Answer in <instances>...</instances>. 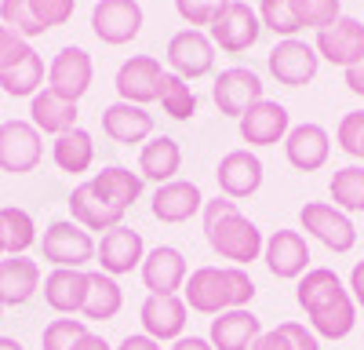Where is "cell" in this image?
Listing matches in <instances>:
<instances>
[{
	"label": "cell",
	"mask_w": 364,
	"mask_h": 350,
	"mask_svg": "<svg viewBox=\"0 0 364 350\" xmlns=\"http://www.w3.org/2000/svg\"><path fill=\"white\" fill-rule=\"evenodd\" d=\"M139 270H142V285L149 288V296H178V288L190 277L186 255L175 245H157L154 252H146Z\"/></svg>",
	"instance_id": "cell-15"
},
{
	"label": "cell",
	"mask_w": 364,
	"mask_h": 350,
	"mask_svg": "<svg viewBox=\"0 0 364 350\" xmlns=\"http://www.w3.org/2000/svg\"><path fill=\"white\" fill-rule=\"evenodd\" d=\"M73 350H113V346H109L102 336L87 332V336H80V339H77V346H73Z\"/></svg>",
	"instance_id": "cell-50"
},
{
	"label": "cell",
	"mask_w": 364,
	"mask_h": 350,
	"mask_svg": "<svg viewBox=\"0 0 364 350\" xmlns=\"http://www.w3.org/2000/svg\"><path fill=\"white\" fill-rule=\"evenodd\" d=\"M154 216L161 219V223H186V219H193L200 208H204V193H200V186L197 183H186V179H171V183H164V186H157V193H154Z\"/></svg>",
	"instance_id": "cell-25"
},
{
	"label": "cell",
	"mask_w": 364,
	"mask_h": 350,
	"mask_svg": "<svg viewBox=\"0 0 364 350\" xmlns=\"http://www.w3.org/2000/svg\"><path fill=\"white\" fill-rule=\"evenodd\" d=\"M120 307H124V288L117 285V277H109L102 270L87 274V292H84L80 314L87 321H113L120 314Z\"/></svg>",
	"instance_id": "cell-29"
},
{
	"label": "cell",
	"mask_w": 364,
	"mask_h": 350,
	"mask_svg": "<svg viewBox=\"0 0 364 350\" xmlns=\"http://www.w3.org/2000/svg\"><path fill=\"white\" fill-rule=\"evenodd\" d=\"M26 51H29V44H26L18 33H11L8 26H0V73L11 70L15 63H22Z\"/></svg>",
	"instance_id": "cell-45"
},
{
	"label": "cell",
	"mask_w": 364,
	"mask_h": 350,
	"mask_svg": "<svg viewBox=\"0 0 364 350\" xmlns=\"http://www.w3.org/2000/svg\"><path fill=\"white\" fill-rule=\"evenodd\" d=\"M331 201L339 212H364V164H346L331 175Z\"/></svg>",
	"instance_id": "cell-35"
},
{
	"label": "cell",
	"mask_w": 364,
	"mask_h": 350,
	"mask_svg": "<svg viewBox=\"0 0 364 350\" xmlns=\"http://www.w3.org/2000/svg\"><path fill=\"white\" fill-rule=\"evenodd\" d=\"M41 288V267L26 255H8L0 259V303L4 307H22L37 296Z\"/></svg>",
	"instance_id": "cell-26"
},
{
	"label": "cell",
	"mask_w": 364,
	"mask_h": 350,
	"mask_svg": "<svg viewBox=\"0 0 364 350\" xmlns=\"http://www.w3.org/2000/svg\"><path fill=\"white\" fill-rule=\"evenodd\" d=\"M259 336H262V321L248 307H240V310H226L219 317H211L208 343L215 350H252Z\"/></svg>",
	"instance_id": "cell-23"
},
{
	"label": "cell",
	"mask_w": 364,
	"mask_h": 350,
	"mask_svg": "<svg viewBox=\"0 0 364 350\" xmlns=\"http://www.w3.org/2000/svg\"><path fill=\"white\" fill-rule=\"evenodd\" d=\"M291 11L302 29H324L336 18H343V0H291Z\"/></svg>",
	"instance_id": "cell-39"
},
{
	"label": "cell",
	"mask_w": 364,
	"mask_h": 350,
	"mask_svg": "<svg viewBox=\"0 0 364 350\" xmlns=\"http://www.w3.org/2000/svg\"><path fill=\"white\" fill-rule=\"evenodd\" d=\"M0 314H4V303H0Z\"/></svg>",
	"instance_id": "cell-53"
},
{
	"label": "cell",
	"mask_w": 364,
	"mask_h": 350,
	"mask_svg": "<svg viewBox=\"0 0 364 350\" xmlns=\"http://www.w3.org/2000/svg\"><path fill=\"white\" fill-rule=\"evenodd\" d=\"M255 281L245 267H197L186 285H182V299L190 310L219 317L226 310H240L255 299Z\"/></svg>",
	"instance_id": "cell-3"
},
{
	"label": "cell",
	"mask_w": 364,
	"mask_h": 350,
	"mask_svg": "<svg viewBox=\"0 0 364 350\" xmlns=\"http://www.w3.org/2000/svg\"><path fill=\"white\" fill-rule=\"evenodd\" d=\"M84 292H87V274L70 270V267H55L44 277V299L55 314H80L84 307Z\"/></svg>",
	"instance_id": "cell-28"
},
{
	"label": "cell",
	"mask_w": 364,
	"mask_h": 350,
	"mask_svg": "<svg viewBox=\"0 0 364 350\" xmlns=\"http://www.w3.org/2000/svg\"><path fill=\"white\" fill-rule=\"evenodd\" d=\"M0 88H4L8 95L22 99V95H37L41 88H44V58L29 48L22 63H15L11 70L0 73Z\"/></svg>",
	"instance_id": "cell-33"
},
{
	"label": "cell",
	"mask_w": 364,
	"mask_h": 350,
	"mask_svg": "<svg viewBox=\"0 0 364 350\" xmlns=\"http://www.w3.org/2000/svg\"><path fill=\"white\" fill-rule=\"evenodd\" d=\"M51 161L58 164V171H70V175H80L91 168L95 161V142L84 128H70L63 135H55L51 142Z\"/></svg>",
	"instance_id": "cell-32"
},
{
	"label": "cell",
	"mask_w": 364,
	"mask_h": 350,
	"mask_svg": "<svg viewBox=\"0 0 364 350\" xmlns=\"http://www.w3.org/2000/svg\"><path fill=\"white\" fill-rule=\"evenodd\" d=\"M139 321H142V332L157 343L182 339L190 321V307L182 296H146V303L139 307Z\"/></svg>",
	"instance_id": "cell-18"
},
{
	"label": "cell",
	"mask_w": 364,
	"mask_h": 350,
	"mask_svg": "<svg viewBox=\"0 0 364 350\" xmlns=\"http://www.w3.org/2000/svg\"><path fill=\"white\" fill-rule=\"evenodd\" d=\"M95 259H99L102 274H109V277L132 274V270L142 267V259H146V241H142L139 230L117 226V230L102 233V241H99V248H95Z\"/></svg>",
	"instance_id": "cell-16"
},
{
	"label": "cell",
	"mask_w": 364,
	"mask_h": 350,
	"mask_svg": "<svg viewBox=\"0 0 364 350\" xmlns=\"http://www.w3.org/2000/svg\"><path fill=\"white\" fill-rule=\"evenodd\" d=\"M295 299L321 339H346L357 325V303L331 267H310L295 285Z\"/></svg>",
	"instance_id": "cell-1"
},
{
	"label": "cell",
	"mask_w": 364,
	"mask_h": 350,
	"mask_svg": "<svg viewBox=\"0 0 364 350\" xmlns=\"http://www.w3.org/2000/svg\"><path fill=\"white\" fill-rule=\"evenodd\" d=\"M299 223H302V230H306L310 238H317L324 248L339 252V255L357 245V226H353V219H350L346 212H339L336 204H328V201L302 204Z\"/></svg>",
	"instance_id": "cell-4"
},
{
	"label": "cell",
	"mask_w": 364,
	"mask_h": 350,
	"mask_svg": "<svg viewBox=\"0 0 364 350\" xmlns=\"http://www.w3.org/2000/svg\"><path fill=\"white\" fill-rule=\"evenodd\" d=\"M178 168H182V150L171 135H154L142 146V154H139V175L142 179L164 186L178 175Z\"/></svg>",
	"instance_id": "cell-27"
},
{
	"label": "cell",
	"mask_w": 364,
	"mask_h": 350,
	"mask_svg": "<svg viewBox=\"0 0 364 350\" xmlns=\"http://www.w3.org/2000/svg\"><path fill=\"white\" fill-rule=\"evenodd\" d=\"M44 157V142L33 121H4L0 124V171L26 175Z\"/></svg>",
	"instance_id": "cell-8"
},
{
	"label": "cell",
	"mask_w": 364,
	"mask_h": 350,
	"mask_svg": "<svg viewBox=\"0 0 364 350\" xmlns=\"http://www.w3.org/2000/svg\"><path fill=\"white\" fill-rule=\"evenodd\" d=\"M226 4H230V0H175V11H178V18L186 22L190 29H197V26H211V22H215Z\"/></svg>",
	"instance_id": "cell-42"
},
{
	"label": "cell",
	"mask_w": 364,
	"mask_h": 350,
	"mask_svg": "<svg viewBox=\"0 0 364 350\" xmlns=\"http://www.w3.org/2000/svg\"><path fill=\"white\" fill-rule=\"evenodd\" d=\"M171 350H215L208 339H200V336H182V339H175L171 343Z\"/></svg>",
	"instance_id": "cell-49"
},
{
	"label": "cell",
	"mask_w": 364,
	"mask_h": 350,
	"mask_svg": "<svg viewBox=\"0 0 364 350\" xmlns=\"http://www.w3.org/2000/svg\"><path fill=\"white\" fill-rule=\"evenodd\" d=\"M91 186H95L109 204H117V208L128 212L132 204L142 197V175L124 168V164H109V168H102L95 179H91Z\"/></svg>",
	"instance_id": "cell-31"
},
{
	"label": "cell",
	"mask_w": 364,
	"mask_h": 350,
	"mask_svg": "<svg viewBox=\"0 0 364 350\" xmlns=\"http://www.w3.org/2000/svg\"><path fill=\"white\" fill-rule=\"evenodd\" d=\"M266 66L269 73L277 77V84H288V88H302L317 77V66H321V55L314 44L306 41H281L266 55Z\"/></svg>",
	"instance_id": "cell-13"
},
{
	"label": "cell",
	"mask_w": 364,
	"mask_h": 350,
	"mask_svg": "<svg viewBox=\"0 0 364 350\" xmlns=\"http://www.w3.org/2000/svg\"><path fill=\"white\" fill-rule=\"evenodd\" d=\"M360 161H364V150H360Z\"/></svg>",
	"instance_id": "cell-54"
},
{
	"label": "cell",
	"mask_w": 364,
	"mask_h": 350,
	"mask_svg": "<svg viewBox=\"0 0 364 350\" xmlns=\"http://www.w3.org/2000/svg\"><path fill=\"white\" fill-rule=\"evenodd\" d=\"M161 84H164V70L154 55H132L124 66L117 70V95L120 102H157L161 99Z\"/></svg>",
	"instance_id": "cell-14"
},
{
	"label": "cell",
	"mask_w": 364,
	"mask_h": 350,
	"mask_svg": "<svg viewBox=\"0 0 364 350\" xmlns=\"http://www.w3.org/2000/svg\"><path fill=\"white\" fill-rule=\"evenodd\" d=\"M204 238L219 259H230V267H252L262 255V230L237 208V201L215 197L204 201Z\"/></svg>",
	"instance_id": "cell-2"
},
{
	"label": "cell",
	"mask_w": 364,
	"mask_h": 350,
	"mask_svg": "<svg viewBox=\"0 0 364 350\" xmlns=\"http://www.w3.org/2000/svg\"><path fill=\"white\" fill-rule=\"evenodd\" d=\"M161 106L171 121H190L197 113V92L190 88V80H182L175 73H164V84H161Z\"/></svg>",
	"instance_id": "cell-37"
},
{
	"label": "cell",
	"mask_w": 364,
	"mask_h": 350,
	"mask_svg": "<svg viewBox=\"0 0 364 350\" xmlns=\"http://www.w3.org/2000/svg\"><path fill=\"white\" fill-rule=\"evenodd\" d=\"M252 350H321V339L299 321H284V325L262 332Z\"/></svg>",
	"instance_id": "cell-36"
},
{
	"label": "cell",
	"mask_w": 364,
	"mask_h": 350,
	"mask_svg": "<svg viewBox=\"0 0 364 350\" xmlns=\"http://www.w3.org/2000/svg\"><path fill=\"white\" fill-rule=\"evenodd\" d=\"M0 350H26L15 336H0Z\"/></svg>",
	"instance_id": "cell-51"
},
{
	"label": "cell",
	"mask_w": 364,
	"mask_h": 350,
	"mask_svg": "<svg viewBox=\"0 0 364 350\" xmlns=\"http://www.w3.org/2000/svg\"><path fill=\"white\" fill-rule=\"evenodd\" d=\"M350 296H353V303H360V307H364V259L350 270Z\"/></svg>",
	"instance_id": "cell-46"
},
{
	"label": "cell",
	"mask_w": 364,
	"mask_h": 350,
	"mask_svg": "<svg viewBox=\"0 0 364 350\" xmlns=\"http://www.w3.org/2000/svg\"><path fill=\"white\" fill-rule=\"evenodd\" d=\"M29 4H33V15L41 18L44 29H55V26H66L73 18L77 0H29Z\"/></svg>",
	"instance_id": "cell-44"
},
{
	"label": "cell",
	"mask_w": 364,
	"mask_h": 350,
	"mask_svg": "<svg viewBox=\"0 0 364 350\" xmlns=\"http://www.w3.org/2000/svg\"><path fill=\"white\" fill-rule=\"evenodd\" d=\"M211 29V44L223 48L226 55H240L255 48L259 33H262V22H259V11H252L245 0H230V4L223 8V15L208 26Z\"/></svg>",
	"instance_id": "cell-6"
},
{
	"label": "cell",
	"mask_w": 364,
	"mask_h": 350,
	"mask_svg": "<svg viewBox=\"0 0 364 350\" xmlns=\"http://www.w3.org/2000/svg\"><path fill=\"white\" fill-rule=\"evenodd\" d=\"M211 99H215L223 117H237L240 121L255 102H262V77L255 70H245V66H230L215 77Z\"/></svg>",
	"instance_id": "cell-9"
},
{
	"label": "cell",
	"mask_w": 364,
	"mask_h": 350,
	"mask_svg": "<svg viewBox=\"0 0 364 350\" xmlns=\"http://www.w3.org/2000/svg\"><path fill=\"white\" fill-rule=\"evenodd\" d=\"M328 154H331V135L324 124H295L288 135H284V157L295 171H317L328 164Z\"/></svg>",
	"instance_id": "cell-19"
},
{
	"label": "cell",
	"mask_w": 364,
	"mask_h": 350,
	"mask_svg": "<svg viewBox=\"0 0 364 350\" xmlns=\"http://www.w3.org/2000/svg\"><path fill=\"white\" fill-rule=\"evenodd\" d=\"M314 48H317L321 58H328L331 66H343V70L357 66L360 58H364V22L360 18H350V15L336 18L331 26L317 29Z\"/></svg>",
	"instance_id": "cell-11"
},
{
	"label": "cell",
	"mask_w": 364,
	"mask_h": 350,
	"mask_svg": "<svg viewBox=\"0 0 364 350\" xmlns=\"http://www.w3.org/2000/svg\"><path fill=\"white\" fill-rule=\"evenodd\" d=\"M102 132L120 146H139L154 135V113L135 102H113L102 110Z\"/></svg>",
	"instance_id": "cell-24"
},
{
	"label": "cell",
	"mask_w": 364,
	"mask_h": 350,
	"mask_svg": "<svg viewBox=\"0 0 364 350\" xmlns=\"http://www.w3.org/2000/svg\"><path fill=\"white\" fill-rule=\"evenodd\" d=\"M29 117H33V128L48 132V135H63L70 128H77V102L55 95L51 88L33 95V106H29Z\"/></svg>",
	"instance_id": "cell-30"
},
{
	"label": "cell",
	"mask_w": 364,
	"mask_h": 350,
	"mask_svg": "<svg viewBox=\"0 0 364 350\" xmlns=\"http://www.w3.org/2000/svg\"><path fill=\"white\" fill-rule=\"evenodd\" d=\"M0 230H4V252L8 255H26V248H33L37 241V223L26 208H0Z\"/></svg>",
	"instance_id": "cell-34"
},
{
	"label": "cell",
	"mask_w": 364,
	"mask_h": 350,
	"mask_svg": "<svg viewBox=\"0 0 364 350\" xmlns=\"http://www.w3.org/2000/svg\"><path fill=\"white\" fill-rule=\"evenodd\" d=\"M91 77H95V66H91V55L84 48H63L48 66V88L70 102H77L87 92Z\"/></svg>",
	"instance_id": "cell-17"
},
{
	"label": "cell",
	"mask_w": 364,
	"mask_h": 350,
	"mask_svg": "<svg viewBox=\"0 0 364 350\" xmlns=\"http://www.w3.org/2000/svg\"><path fill=\"white\" fill-rule=\"evenodd\" d=\"M215 179H219L223 197H230V201L252 197L262 186V161L252 150H230L215 168Z\"/></svg>",
	"instance_id": "cell-20"
},
{
	"label": "cell",
	"mask_w": 364,
	"mask_h": 350,
	"mask_svg": "<svg viewBox=\"0 0 364 350\" xmlns=\"http://www.w3.org/2000/svg\"><path fill=\"white\" fill-rule=\"evenodd\" d=\"M142 4L139 0H99L95 8H91V29H95V37L109 48H120L139 37L142 29Z\"/></svg>",
	"instance_id": "cell-7"
},
{
	"label": "cell",
	"mask_w": 364,
	"mask_h": 350,
	"mask_svg": "<svg viewBox=\"0 0 364 350\" xmlns=\"http://www.w3.org/2000/svg\"><path fill=\"white\" fill-rule=\"evenodd\" d=\"M237 124H240V139H245L248 146H277V142L291 132L288 110H284L281 102H273V99L255 102Z\"/></svg>",
	"instance_id": "cell-21"
},
{
	"label": "cell",
	"mask_w": 364,
	"mask_h": 350,
	"mask_svg": "<svg viewBox=\"0 0 364 350\" xmlns=\"http://www.w3.org/2000/svg\"><path fill=\"white\" fill-rule=\"evenodd\" d=\"M0 18H4V26L11 29V33H18L22 41L44 33V26L33 15V4H29V0H0Z\"/></svg>",
	"instance_id": "cell-38"
},
{
	"label": "cell",
	"mask_w": 364,
	"mask_h": 350,
	"mask_svg": "<svg viewBox=\"0 0 364 350\" xmlns=\"http://www.w3.org/2000/svg\"><path fill=\"white\" fill-rule=\"evenodd\" d=\"M262 259L273 277L281 281H299L310 270V245L299 230H273L266 245H262Z\"/></svg>",
	"instance_id": "cell-12"
},
{
	"label": "cell",
	"mask_w": 364,
	"mask_h": 350,
	"mask_svg": "<svg viewBox=\"0 0 364 350\" xmlns=\"http://www.w3.org/2000/svg\"><path fill=\"white\" fill-rule=\"evenodd\" d=\"M95 238L73 219H58L44 230V259L55 262V267H70L80 270L84 262L95 259Z\"/></svg>",
	"instance_id": "cell-5"
},
{
	"label": "cell",
	"mask_w": 364,
	"mask_h": 350,
	"mask_svg": "<svg viewBox=\"0 0 364 350\" xmlns=\"http://www.w3.org/2000/svg\"><path fill=\"white\" fill-rule=\"evenodd\" d=\"M70 212H73V223H80L87 233L91 230H117V226H124V208H117V204H109L95 186H91V179L87 183H80V186H73V193H70Z\"/></svg>",
	"instance_id": "cell-22"
},
{
	"label": "cell",
	"mask_w": 364,
	"mask_h": 350,
	"mask_svg": "<svg viewBox=\"0 0 364 350\" xmlns=\"http://www.w3.org/2000/svg\"><path fill=\"white\" fill-rule=\"evenodd\" d=\"M80 336H87V325L80 317H55L44 329L41 343H44V350H73Z\"/></svg>",
	"instance_id": "cell-41"
},
{
	"label": "cell",
	"mask_w": 364,
	"mask_h": 350,
	"mask_svg": "<svg viewBox=\"0 0 364 350\" xmlns=\"http://www.w3.org/2000/svg\"><path fill=\"white\" fill-rule=\"evenodd\" d=\"M0 255H4V230H0Z\"/></svg>",
	"instance_id": "cell-52"
},
{
	"label": "cell",
	"mask_w": 364,
	"mask_h": 350,
	"mask_svg": "<svg viewBox=\"0 0 364 350\" xmlns=\"http://www.w3.org/2000/svg\"><path fill=\"white\" fill-rule=\"evenodd\" d=\"M117 350H161V343L149 339L146 332H139V336H124V343H120Z\"/></svg>",
	"instance_id": "cell-47"
},
{
	"label": "cell",
	"mask_w": 364,
	"mask_h": 350,
	"mask_svg": "<svg viewBox=\"0 0 364 350\" xmlns=\"http://www.w3.org/2000/svg\"><path fill=\"white\" fill-rule=\"evenodd\" d=\"M259 22H262V29H273V33L284 37V41H291L302 29L295 11H291V0H262L259 4Z\"/></svg>",
	"instance_id": "cell-40"
},
{
	"label": "cell",
	"mask_w": 364,
	"mask_h": 350,
	"mask_svg": "<svg viewBox=\"0 0 364 350\" xmlns=\"http://www.w3.org/2000/svg\"><path fill=\"white\" fill-rule=\"evenodd\" d=\"M336 139H339V150H343V154L360 157V150H364V110H353V113L343 117Z\"/></svg>",
	"instance_id": "cell-43"
},
{
	"label": "cell",
	"mask_w": 364,
	"mask_h": 350,
	"mask_svg": "<svg viewBox=\"0 0 364 350\" xmlns=\"http://www.w3.org/2000/svg\"><path fill=\"white\" fill-rule=\"evenodd\" d=\"M168 66L182 80H197L215 66V44L204 29H178L168 41Z\"/></svg>",
	"instance_id": "cell-10"
},
{
	"label": "cell",
	"mask_w": 364,
	"mask_h": 350,
	"mask_svg": "<svg viewBox=\"0 0 364 350\" xmlns=\"http://www.w3.org/2000/svg\"><path fill=\"white\" fill-rule=\"evenodd\" d=\"M343 73H346V88H350V92H353V95H364V58H360L357 66L343 70Z\"/></svg>",
	"instance_id": "cell-48"
}]
</instances>
